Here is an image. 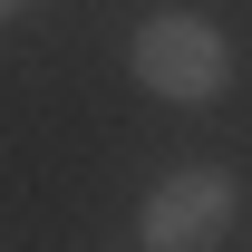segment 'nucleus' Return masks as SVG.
Listing matches in <instances>:
<instances>
[{"label":"nucleus","mask_w":252,"mask_h":252,"mask_svg":"<svg viewBox=\"0 0 252 252\" xmlns=\"http://www.w3.org/2000/svg\"><path fill=\"white\" fill-rule=\"evenodd\" d=\"M136 78L175 107H214L233 88V49H223L214 20H194V10H156L146 30H136Z\"/></svg>","instance_id":"nucleus-1"},{"label":"nucleus","mask_w":252,"mask_h":252,"mask_svg":"<svg viewBox=\"0 0 252 252\" xmlns=\"http://www.w3.org/2000/svg\"><path fill=\"white\" fill-rule=\"evenodd\" d=\"M233 233V175L223 165H185V175H165L146 194V214H136V243L146 252H214Z\"/></svg>","instance_id":"nucleus-2"},{"label":"nucleus","mask_w":252,"mask_h":252,"mask_svg":"<svg viewBox=\"0 0 252 252\" xmlns=\"http://www.w3.org/2000/svg\"><path fill=\"white\" fill-rule=\"evenodd\" d=\"M0 20H20V0H0Z\"/></svg>","instance_id":"nucleus-3"}]
</instances>
